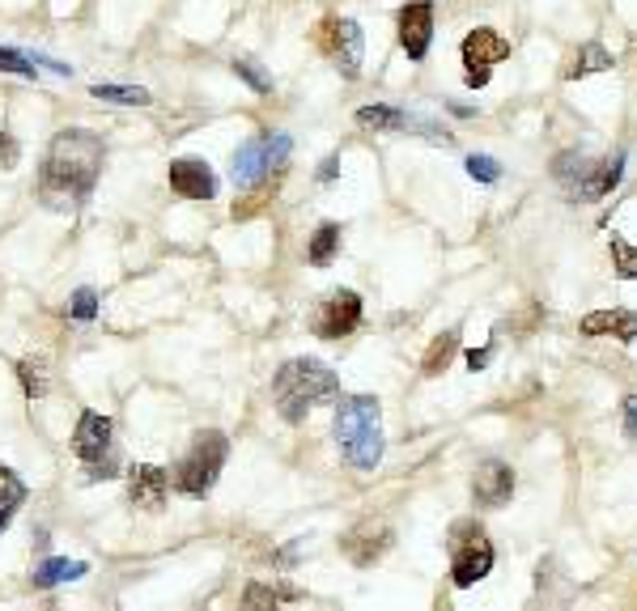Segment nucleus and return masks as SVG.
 Masks as SVG:
<instances>
[{"label":"nucleus","instance_id":"473e14b6","mask_svg":"<svg viewBox=\"0 0 637 611\" xmlns=\"http://www.w3.org/2000/svg\"><path fill=\"white\" fill-rule=\"evenodd\" d=\"M625 433H637V399H625Z\"/></svg>","mask_w":637,"mask_h":611},{"label":"nucleus","instance_id":"2eb2a0df","mask_svg":"<svg viewBox=\"0 0 637 611\" xmlns=\"http://www.w3.org/2000/svg\"><path fill=\"white\" fill-rule=\"evenodd\" d=\"M268 170H277L273 166V157H268V136H255V141H247L239 153H235V170H230V179H235V188L239 191H251Z\"/></svg>","mask_w":637,"mask_h":611},{"label":"nucleus","instance_id":"c85d7f7f","mask_svg":"<svg viewBox=\"0 0 637 611\" xmlns=\"http://www.w3.org/2000/svg\"><path fill=\"white\" fill-rule=\"evenodd\" d=\"M230 69H235V73H239L242 81H247V85L255 89V94H268V89H273V81L260 73V64H251V60H235Z\"/></svg>","mask_w":637,"mask_h":611},{"label":"nucleus","instance_id":"a878e982","mask_svg":"<svg viewBox=\"0 0 637 611\" xmlns=\"http://www.w3.org/2000/svg\"><path fill=\"white\" fill-rule=\"evenodd\" d=\"M608 251H612V267H616V276H621V280H637V247L634 242H625V238L612 233Z\"/></svg>","mask_w":637,"mask_h":611},{"label":"nucleus","instance_id":"39448f33","mask_svg":"<svg viewBox=\"0 0 637 611\" xmlns=\"http://www.w3.org/2000/svg\"><path fill=\"white\" fill-rule=\"evenodd\" d=\"M493 570V543L480 531L477 523H459L455 527V543H450V582L459 590L477 586L480 577H489Z\"/></svg>","mask_w":637,"mask_h":611},{"label":"nucleus","instance_id":"2f4dec72","mask_svg":"<svg viewBox=\"0 0 637 611\" xmlns=\"http://www.w3.org/2000/svg\"><path fill=\"white\" fill-rule=\"evenodd\" d=\"M13 161H17V145H13V141H9V132H0V166H4V170H9V166H13Z\"/></svg>","mask_w":637,"mask_h":611},{"label":"nucleus","instance_id":"bb28decb","mask_svg":"<svg viewBox=\"0 0 637 611\" xmlns=\"http://www.w3.org/2000/svg\"><path fill=\"white\" fill-rule=\"evenodd\" d=\"M17 374H22V386H26L31 399H39L43 391H47V361H43V357H26V361L17 366Z\"/></svg>","mask_w":637,"mask_h":611},{"label":"nucleus","instance_id":"5701e85b","mask_svg":"<svg viewBox=\"0 0 637 611\" xmlns=\"http://www.w3.org/2000/svg\"><path fill=\"white\" fill-rule=\"evenodd\" d=\"M336 251H340V226H318L315 238H311V251H307V260L315 267H327L332 260H336Z\"/></svg>","mask_w":637,"mask_h":611},{"label":"nucleus","instance_id":"6e6552de","mask_svg":"<svg viewBox=\"0 0 637 611\" xmlns=\"http://www.w3.org/2000/svg\"><path fill=\"white\" fill-rule=\"evenodd\" d=\"M464 81L480 89V85H489V76H493V64H502V60H510V38H502L497 31H489V26H480L472 35L464 38Z\"/></svg>","mask_w":637,"mask_h":611},{"label":"nucleus","instance_id":"f704fd0d","mask_svg":"<svg viewBox=\"0 0 637 611\" xmlns=\"http://www.w3.org/2000/svg\"><path fill=\"white\" fill-rule=\"evenodd\" d=\"M318 179H323V183H332V179H336V157H327V161H323V170H318Z\"/></svg>","mask_w":637,"mask_h":611},{"label":"nucleus","instance_id":"9d476101","mask_svg":"<svg viewBox=\"0 0 637 611\" xmlns=\"http://www.w3.org/2000/svg\"><path fill=\"white\" fill-rule=\"evenodd\" d=\"M392 527L383 523V518H365L358 523L353 531L340 539V548H345V556L358 565V570H370V565H378L383 556H387V548H392Z\"/></svg>","mask_w":637,"mask_h":611},{"label":"nucleus","instance_id":"72a5a7b5","mask_svg":"<svg viewBox=\"0 0 637 611\" xmlns=\"http://www.w3.org/2000/svg\"><path fill=\"white\" fill-rule=\"evenodd\" d=\"M468 366H472V370H484V366H489V348H472V352H468Z\"/></svg>","mask_w":637,"mask_h":611},{"label":"nucleus","instance_id":"a211bd4d","mask_svg":"<svg viewBox=\"0 0 637 611\" xmlns=\"http://www.w3.org/2000/svg\"><path fill=\"white\" fill-rule=\"evenodd\" d=\"M603 69H612V56H608L599 43H582V47H578V51L565 60L561 76H565V81H578V76L603 73Z\"/></svg>","mask_w":637,"mask_h":611},{"label":"nucleus","instance_id":"f8f14e48","mask_svg":"<svg viewBox=\"0 0 637 611\" xmlns=\"http://www.w3.org/2000/svg\"><path fill=\"white\" fill-rule=\"evenodd\" d=\"M166 179H170V191L183 195V200H213V195H217L213 166L200 161V157H179V161H170Z\"/></svg>","mask_w":637,"mask_h":611},{"label":"nucleus","instance_id":"393cba45","mask_svg":"<svg viewBox=\"0 0 637 611\" xmlns=\"http://www.w3.org/2000/svg\"><path fill=\"white\" fill-rule=\"evenodd\" d=\"M293 599H302L293 586H251L242 595L247 608H277V603H293Z\"/></svg>","mask_w":637,"mask_h":611},{"label":"nucleus","instance_id":"4468645a","mask_svg":"<svg viewBox=\"0 0 637 611\" xmlns=\"http://www.w3.org/2000/svg\"><path fill=\"white\" fill-rule=\"evenodd\" d=\"M166 493H170V471H161L154 463L132 467V476H128V496H132L136 510H161V505H166Z\"/></svg>","mask_w":637,"mask_h":611},{"label":"nucleus","instance_id":"20e7f679","mask_svg":"<svg viewBox=\"0 0 637 611\" xmlns=\"http://www.w3.org/2000/svg\"><path fill=\"white\" fill-rule=\"evenodd\" d=\"M226 455H230L226 433H217V429L196 433V438H192V451H188L183 463L175 467V489L188 496L213 493V484H217V476H221V467H226Z\"/></svg>","mask_w":637,"mask_h":611},{"label":"nucleus","instance_id":"cd10ccee","mask_svg":"<svg viewBox=\"0 0 637 611\" xmlns=\"http://www.w3.org/2000/svg\"><path fill=\"white\" fill-rule=\"evenodd\" d=\"M468 175H472L477 183H497V179H502V166H497L493 157H484V153H472V157H468Z\"/></svg>","mask_w":637,"mask_h":611},{"label":"nucleus","instance_id":"f03ea898","mask_svg":"<svg viewBox=\"0 0 637 611\" xmlns=\"http://www.w3.org/2000/svg\"><path fill=\"white\" fill-rule=\"evenodd\" d=\"M336 446L349 467L358 471H374L378 458H383V408L374 395H345L336 399Z\"/></svg>","mask_w":637,"mask_h":611},{"label":"nucleus","instance_id":"b1692460","mask_svg":"<svg viewBox=\"0 0 637 611\" xmlns=\"http://www.w3.org/2000/svg\"><path fill=\"white\" fill-rule=\"evenodd\" d=\"M89 94L94 98H103V103H120V107H145L149 103V89H141V85H89Z\"/></svg>","mask_w":637,"mask_h":611},{"label":"nucleus","instance_id":"0eeeda50","mask_svg":"<svg viewBox=\"0 0 637 611\" xmlns=\"http://www.w3.org/2000/svg\"><path fill=\"white\" fill-rule=\"evenodd\" d=\"M315 43H318V51H323L340 73L349 76V81H358L361 51H365V38H361L358 22H349V17H327V22L318 26Z\"/></svg>","mask_w":637,"mask_h":611},{"label":"nucleus","instance_id":"1a4fd4ad","mask_svg":"<svg viewBox=\"0 0 637 611\" xmlns=\"http://www.w3.org/2000/svg\"><path fill=\"white\" fill-rule=\"evenodd\" d=\"M358 323H361V298L353 289H332L315 306V319H311L318 340H345L349 332H358Z\"/></svg>","mask_w":637,"mask_h":611},{"label":"nucleus","instance_id":"c756f323","mask_svg":"<svg viewBox=\"0 0 637 611\" xmlns=\"http://www.w3.org/2000/svg\"><path fill=\"white\" fill-rule=\"evenodd\" d=\"M0 73H13V76H35L39 69L26 60V56H17V51H9V47H0Z\"/></svg>","mask_w":637,"mask_h":611},{"label":"nucleus","instance_id":"ddd939ff","mask_svg":"<svg viewBox=\"0 0 637 611\" xmlns=\"http://www.w3.org/2000/svg\"><path fill=\"white\" fill-rule=\"evenodd\" d=\"M472 496H477V505H484V510L506 505L515 496V471H510V463L484 458L477 467V480H472Z\"/></svg>","mask_w":637,"mask_h":611},{"label":"nucleus","instance_id":"7ed1b4c3","mask_svg":"<svg viewBox=\"0 0 637 611\" xmlns=\"http://www.w3.org/2000/svg\"><path fill=\"white\" fill-rule=\"evenodd\" d=\"M340 395V379L315 361V357H293L285 361L273 379V399H277V412L289 424L307 420V412L315 408L318 399H336Z\"/></svg>","mask_w":637,"mask_h":611},{"label":"nucleus","instance_id":"412c9836","mask_svg":"<svg viewBox=\"0 0 637 611\" xmlns=\"http://www.w3.org/2000/svg\"><path fill=\"white\" fill-rule=\"evenodd\" d=\"M587 170H591V157H582L578 149L557 153V161H553V179H557V183H565L569 191L587 179Z\"/></svg>","mask_w":637,"mask_h":611},{"label":"nucleus","instance_id":"7c9ffc66","mask_svg":"<svg viewBox=\"0 0 637 611\" xmlns=\"http://www.w3.org/2000/svg\"><path fill=\"white\" fill-rule=\"evenodd\" d=\"M69 314H73V319H94V314H98V293H94L89 285L77 289V293H73V306H69Z\"/></svg>","mask_w":637,"mask_h":611},{"label":"nucleus","instance_id":"f257e3e1","mask_svg":"<svg viewBox=\"0 0 637 611\" xmlns=\"http://www.w3.org/2000/svg\"><path fill=\"white\" fill-rule=\"evenodd\" d=\"M103 170V136L89 128H64L51 136L39 170V195L47 208H81Z\"/></svg>","mask_w":637,"mask_h":611},{"label":"nucleus","instance_id":"f3484780","mask_svg":"<svg viewBox=\"0 0 637 611\" xmlns=\"http://www.w3.org/2000/svg\"><path fill=\"white\" fill-rule=\"evenodd\" d=\"M621 175H625V153H616V157H608V161H591L587 179L574 188V195H578V200H603L608 191L621 183Z\"/></svg>","mask_w":637,"mask_h":611},{"label":"nucleus","instance_id":"6ab92c4d","mask_svg":"<svg viewBox=\"0 0 637 611\" xmlns=\"http://www.w3.org/2000/svg\"><path fill=\"white\" fill-rule=\"evenodd\" d=\"M22 501H26V484H22V480H17V476L0 463V531L9 527V518L17 514V505H22Z\"/></svg>","mask_w":637,"mask_h":611},{"label":"nucleus","instance_id":"423d86ee","mask_svg":"<svg viewBox=\"0 0 637 611\" xmlns=\"http://www.w3.org/2000/svg\"><path fill=\"white\" fill-rule=\"evenodd\" d=\"M111 417L103 412H81L77 433H73V451L89 467V480H111L116 476V455H111Z\"/></svg>","mask_w":637,"mask_h":611},{"label":"nucleus","instance_id":"9b49d317","mask_svg":"<svg viewBox=\"0 0 637 611\" xmlns=\"http://www.w3.org/2000/svg\"><path fill=\"white\" fill-rule=\"evenodd\" d=\"M434 38V4L430 0H412L399 9V47L408 51V60H425Z\"/></svg>","mask_w":637,"mask_h":611},{"label":"nucleus","instance_id":"dca6fc26","mask_svg":"<svg viewBox=\"0 0 637 611\" xmlns=\"http://www.w3.org/2000/svg\"><path fill=\"white\" fill-rule=\"evenodd\" d=\"M582 336H591V340H599V336H612V340L621 344H634L637 340V314L634 310H591L587 319H582Z\"/></svg>","mask_w":637,"mask_h":611},{"label":"nucleus","instance_id":"aec40b11","mask_svg":"<svg viewBox=\"0 0 637 611\" xmlns=\"http://www.w3.org/2000/svg\"><path fill=\"white\" fill-rule=\"evenodd\" d=\"M77 577H85V561H43L39 570H35V586H60V582H77Z\"/></svg>","mask_w":637,"mask_h":611},{"label":"nucleus","instance_id":"4be33fe9","mask_svg":"<svg viewBox=\"0 0 637 611\" xmlns=\"http://www.w3.org/2000/svg\"><path fill=\"white\" fill-rule=\"evenodd\" d=\"M455 348H459V332H442V336H434V344H430V352H425V361H421V370H425L430 379H438L442 370L450 366Z\"/></svg>","mask_w":637,"mask_h":611}]
</instances>
